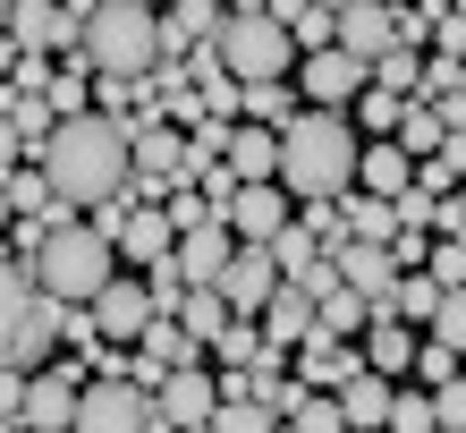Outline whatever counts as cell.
Masks as SVG:
<instances>
[{
	"mask_svg": "<svg viewBox=\"0 0 466 433\" xmlns=\"http://www.w3.org/2000/svg\"><path fill=\"white\" fill-rule=\"evenodd\" d=\"M35 170L51 179V196H60L68 212H94V204H111L119 187L136 179V153H127V128L119 119L76 111V119L51 128V145L35 153Z\"/></svg>",
	"mask_w": 466,
	"mask_h": 433,
	"instance_id": "1",
	"label": "cell"
},
{
	"mask_svg": "<svg viewBox=\"0 0 466 433\" xmlns=\"http://www.w3.org/2000/svg\"><path fill=\"white\" fill-rule=\"evenodd\" d=\"M356 153H365V137L348 128V111H297L280 128V187L289 204H331L356 187Z\"/></svg>",
	"mask_w": 466,
	"mask_h": 433,
	"instance_id": "2",
	"label": "cell"
},
{
	"mask_svg": "<svg viewBox=\"0 0 466 433\" xmlns=\"http://www.w3.org/2000/svg\"><path fill=\"white\" fill-rule=\"evenodd\" d=\"M43 222L51 230H43V247H35L25 273L43 281V297H60V306H94V289L119 273V247L86 222V212H68V204H51Z\"/></svg>",
	"mask_w": 466,
	"mask_h": 433,
	"instance_id": "3",
	"label": "cell"
},
{
	"mask_svg": "<svg viewBox=\"0 0 466 433\" xmlns=\"http://www.w3.org/2000/svg\"><path fill=\"white\" fill-rule=\"evenodd\" d=\"M60 348V297H43V281L17 255H0V366L35 374Z\"/></svg>",
	"mask_w": 466,
	"mask_h": 433,
	"instance_id": "4",
	"label": "cell"
},
{
	"mask_svg": "<svg viewBox=\"0 0 466 433\" xmlns=\"http://www.w3.org/2000/svg\"><path fill=\"white\" fill-rule=\"evenodd\" d=\"M76 51L94 60V77H145L161 60V35H153V9H136V0H111V9L86 17V35Z\"/></svg>",
	"mask_w": 466,
	"mask_h": 433,
	"instance_id": "5",
	"label": "cell"
},
{
	"mask_svg": "<svg viewBox=\"0 0 466 433\" xmlns=\"http://www.w3.org/2000/svg\"><path fill=\"white\" fill-rule=\"evenodd\" d=\"M212 51H221V68L238 77V86H263V77H289L297 68V43H289L280 17H229Z\"/></svg>",
	"mask_w": 466,
	"mask_h": 433,
	"instance_id": "6",
	"label": "cell"
},
{
	"mask_svg": "<svg viewBox=\"0 0 466 433\" xmlns=\"http://www.w3.org/2000/svg\"><path fill=\"white\" fill-rule=\"evenodd\" d=\"M289 86H297V102H306V111H348V102L373 86V68L356 60V51L331 43V51H306V60L289 68Z\"/></svg>",
	"mask_w": 466,
	"mask_h": 433,
	"instance_id": "7",
	"label": "cell"
},
{
	"mask_svg": "<svg viewBox=\"0 0 466 433\" xmlns=\"http://www.w3.org/2000/svg\"><path fill=\"white\" fill-rule=\"evenodd\" d=\"M68 433H170V425H161V408L136 383H102L94 374V383L76 391V425Z\"/></svg>",
	"mask_w": 466,
	"mask_h": 433,
	"instance_id": "8",
	"label": "cell"
},
{
	"mask_svg": "<svg viewBox=\"0 0 466 433\" xmlns=\"http://www.w3.org/2000/svg\"><path fill=\"white\" fill-rule=\"evenodd\" d=\"M94 374H76L68 357H51V366H35L25 374V408H17V425L25 433H68L76 425V391H86Z\"/></svg>",
	"mask_w": 466,
	"mask_h": 433,
	"instance_id": "9",
	"label": "cell"
},
{
	"mask_svg": "<svg viewBox=\"0 0 466 433\" xmlns=\"http://www.w3.org/2000/svg\"><path fill=\"white\" fill-rule=\"evenodd\" d=\"M145 323H153L145 273H111V281L94 289V332L111 340V348H136V340H145Z\"/></svg>",
	"mask_w": 466,
	"mask_h": 433,
	"instance_id": "10",
	"label": "cell"
},
{
	"mask_svg": "<svg viewBox=\"0 0 466 433\" xmlns=\"http://www.w3.org/2000/svg\"><path fill=\"white\" fill-rule=\"evenodd\" d=\"M331 43L373 68L381 51H399V0H348V9H331Z\"/></svg>",
	"mask_w": 466,
	"mask_h": 433,
	"instance_id": "11",
	"label": "cell"
},
{
	"mask_svg": "<svg viewBox=\"0 0 466 433\" xmlns=\"http://www.w3.org/2000/svg\"><path fill=\"white\" fill-rule=\"evenodd\" d=\"M289 212H297V204H289V187H280V179H263V187H238L221 222H229L238 247H271V238L289 230Z\"/></svg>",
	"mask_w": 466,
	"mask_h": 433,
	"instance_id": "12",
	"label": "cell"
},
{
	"mask_svg": "<svg viewBox=\"0 0 466 433\" xmlns=\"http://www.w3.org/2000/svg\"><path fill=\"white\" fill-rule=\"evenodd\" d=\"M289 374L306 391H339L348 374H365V357H356V340H339V332H322V323H314V332L289 348Z\"/></svg>",
	"mask_w": 466,
	"mask_h": 433,
	"instance_id": "13",
	"label": "cell"
},
{
	"mask_svg": "<svg viewBox=\"0 0 466 433\" xmlns=\"http://www.w3.org/2000/svg\"><path fill=\"white\" fill-rule=\"evenodd\" d=\"M153 408H161V425H170V433L212 425V408H221V383H212V366H170V383L153 391Z\"/></svg>",
	"mask_w": 466,
	"mask_h": 433,
	"instance_id": "14",
	"label": "cell"
},
{
	"mask_svg": "<svg viewBox=\"0 0 466 433\" xmlns=\"http://www.w3.org/2000/svg\"><path fill=\"white\" fill-rule=\"evenodd\" d=\"M212 289H221L229 314H263L271 289H280V263H271V247H238V255L221 263V281H212Z\"/></svg>",
	"mask_w": 466,
	"mask_h": 433,
	"instance_id": "15",
	"label": "cell"
},
{
	"mask_svg": "<svg viewBox=\"0 0 466 433\" xmlns=\"http://www.w3.org/2000/svg\"><path fill=\"white\" fill-rule=\"evenodd\" d=\"M0 26H9V43H17V51H43V60L76 51V17L60 9V0H17V9L0 17Z\"/></svg>",
	"mask_w": 466,
	"mask_h": 433,
	"instance_id": "16",
	"label": "cell"
},
{
	"mask_svg": "<svg viewBox=\"0 0 466 433\" xmlns=\"http://www.w3.org/2000/svg\"><path fill=\"white\" fill-rule=\"evenodd\" d=\"M238 255V238H229V222H204V230H178V247H170V263H178V281L187 289H212L221 281V263Z\"/></svg>",
	"mask_w": 466,
	"mask_h": 433,
	"instance_id": "17",
	"label": "cell"
},
{
	"mask_svg": "<svg viewBox=\"0 0 466 433\" xmlns=\"http://www.w3.org/2000/svg\"><path fill=\"white\" fill-rule=\"evenodd\" d=\"M229 170L238 187H263V179H280V128H255V119H229Z\"/></svg>",
	"mask_w": 466,
	"mask_h": 433,
	"instance_id": "18",
	"label": "cell"
},
{
	"mask_svg": "<svg viewBox=\"0 0 466 433\" xmlns=\"http://www.w3.org/2000/svg\"><path fill=\"white\" fill-rule=\"evenodd\" d=\"M356 357H365L373 374H390V383H407V366H416V332H407L399 314H373L365 332H356Z\"/></svg>",
	"mask_w": 466,
	"mask_h": 433,
	"instance_id": "19",
	"label": "cell"
},
{
	"mask_svg": "<svg viewBox=\"0 0 466 433\" xmlns=\"http://www.w3.org/2000/svg\"><path fill=\"white\" fill-rule=\"evenodd\" d=\"M356 187H365V196H399V187H416V153H407L399 137H365V153H356Z\"/></svg>",
	"mask_w": 466,
	"mask_h": 433,
	"instance_id": "20",
	"label": "cell"
},
{
	"mask_svg": "<svg viewBox=\"0 0 466 433\" xmlns=\"http://www.w3.org/2000/svg\"><path fill=\"white\" fill-rule=\"evenodd\" d=\"M255 332H263V348H280V357H289V348H297V340L314 332V297L280 281V289H271V306L255 314Z\"/></svg>",
	"mask_w": 466,
	"mask_h": 433,
	"instance_id": "21",
	"label": "cell"
},
{
	"mask_svg": "<svg viewBox=\"0 0 466 433\" xmlns=\"http://www.w3.org/2000/svg\"><path fill=\"white\" fill-rule=\"evenodd\" d=\"M339 263V281L365 297V306H381V297H390V281H399V263H390V247H365V238H348V247L331 255Z\"/></svg>",
	"mask_w": 466,
	"mask_h": 433,
	"instance_id": "22",
	"label": "cell"
},
{
	"mask_svg": "<svg viewBox=\"0 0 466 433\" xmlns=\"http://www.w3.org/2000/svg\"><path fill=\"white\" fill-rule=\"evenodd\" d=\"M390 391H399L390 374H373V366H365V374H348L331 399H339V417H348L356 433H381V417H390Z\"/></svg>",
	"mask_w": 466,
	"mask_h": 433,
	"instance_id": "23",
	"label": "cell"
},
{
	"mask_svg": "<svg viewBox=\"0 0 466 433\" xmlns=\"http://www.w3.org/2000/svg\"><path fill=\"white\" fill-rule=\"evenodd\" d=\"M204 357H212V374H246V366H263V332H255V314H229L221 332L204 340Z\"/></svg>",
	"mask_w": 466,
	"mask_h": 433,
	"instance_id": "24",
	"label": "cell"
},
{
	"mask_svg": "<svg viewBox=\"0 0 466 433\" xmlns=\"http://www.w3.org/2000/svg\"><path fill=\"white\" fill-rule=\"evenodd\" d=\"M170 247H178L170 212H161V204H136V212H127V230H119V255H136V263H161Z\"/></svg>",
	"mask_w": 466,
	"mask_h": 433,
	"instance_id": "25",
	"label": "cell"
},
{
	"mask_svg": "<svg viewBox=\"0 0 466 433\" xmlns=\"http://www.w3.org/2000/svg\"><path fill=\"white\" fill-rule=\"evenodd\" d=\"M306 102H297L289 77H263V86H238V119H255V128H289Z\"/></svg>",
	"mask_w": 466,
	"mask_h": 433,
	"instance_id": "26",
	"label": "cell"
},
{
	"mask_svg": "<svg viewBox=\"0 0 466 433\" xmlns=\"http://www.w3.org/2000/svg\"><path fill=\"white\" fill-rule=\"evenodd\" d=\"M432 306H441V281H432V273H399V281H390V297H381L373 314H399L407 332H424Z\"/></svg>",
	"mask_w": 466,
	"mask_h": 433,
	"instance_id": "27",
	"label": "cell"
},
{
	"mask_svg": "<svg viewBox=\"0 0 466 433\" xmlns=\"http://www.w3.org/2000/svg\"><path fill=\"white\" fill-rule=\"evenodd\" d=\"M339 222H348V238H365V247H390V238H399L390 196H365V187H348V196H339Z\"/></svg>",
	"mask_w": 466,
	"mask_h": 433,
	"instance_id": "28",
	"label": "cell"
},
{
	"mask_svg": "<svg viewBox=\"0 0 466 433\" xmlns=\"http://www.w3.org/2000/svg\"><path fill=\"white\" fill-rule=\"evenodd\" d=\"M390 137H399L407 153H416V161H432L450 128H441V111H432V102H399V128H390Z\"/></svg>",
	"mask_w": 466,
	"mask_h": 433,
	"instance_id": "29",
	"label": "cell"
},
{
	"mask_svg": "<svg viewBox=\"0 0 466 433\" xmlns=\"http://www.w3.org/2000/svg\"><path fill=\"white\" fill-rule=\"evenodd\" d=\"M373 86L399 94V102H424V51H381V60H373Z\"/></svg>",
	"mask_w": 466,
	"mask_h": 433,
	"instance_id": "30",
	"label": "cell"
},
{
	"mask_svg": "<svg viewBox=\"0 0 466 433\" xmlns=\"http://www.w3.org/2000/svg\"><path fill=\"white\" fill-rule=\"evenodd\" d=\"M51 204H60V196H51V179L35 170V161H17V170H9V222H43Z\"/></svg>",
	"mask_w": 466,
	"mask_h": 433,
	"instance_id": "31",
	"label": "cell"
},
{
	"mask_svg": "<svg viewBox=\"0 0 466 433\" xmlns=\"http://www.w3.org/2000/svg\"><path fill=\"white\" fill-rule=\"evenodd\" d=\"M381 433H432V391H424V383H399V391H390V417H381Z\"/></svg>",
	"mask_w": 466,
	"mask_h": 433,
	"instance_id": "32",
	"label": "cell"
},
{
	"mask_svg": "<svg viewBox=\"0 0 466 433\" xmlns=\"http://www.w3.org/2000/svg\"><path fill=\"white\" fill-rule=\"evenodd\" d=\"M348 128H356V137H390V128H399V94L365 86V94L348 102Z\"/></svg>",
	"mask_w": 466,
	"mask_h": 433,
	"instance_id": "33",
	"label": "cell"
},
{
	"mask_svg": "<svg viewBox=\"0 0 466 433\" xmlns=\"http://www.w3.org/2000/svg\"><path fill=\"white\" fill-rule=\"evenodd\" d=\"M221 323H229V306H221V289H187V306H178V332L187 340H212V332H221Z\"/></svg>",
	"mask_w": 466,
	"mask_h": 433,
	"instance_id": "34",
	"label": "cell"
},
{
	"mask_svg": "<svg viewBox=\"0 0 466 433\" xmlns=\"http://www.w3.org/2000/svg\"><path fill=\"white\" fill-rule=\"evenodd\" d=\"M314 323H322V332H339V340H356V332H365V323H373V306H365V297H356V289H331V297H322V306H314Z\"/></svg>",
	"mask_w": 466,
	"mask_h": 433,
	"instance_id": "35",
	"label": "cell"
},
{
	"mask_svg": "<svg viewBox=\"0 0 466 433\" xmlns=\"http://www.w3.org/2000/svg\"><path fill=\"white\" fill-rule=\"evenodd\" d=\"M424 340H441V348H458V357H466V289H441V306H432Z\"/></svg>",
	"mask_w": 466,
	"mask_h": 433,
	"instance_id": "36",
	"label": "cell"
},
{
	"mask_svg": "<svg viewBox=\"0 0 466 433\" xmlns=\"http://www.w3.org/2000/svg\"><path fill=\"white\" fill-rule=\"evenodd\" d=\"M407 383H424V391L458 383V348H441V340H416V366H407Z\"/></svg>",
	"mask_w": 466,
	"mask_h": 433,
	"instance_id": "37",
	"label": "cell"
},
{
	"mask_svg": "<svg viewBox=\"0 0 466 433\" xmlns=\"http://www.w3.org/2000/svg\"><path fill=\"white\" fill-rule=\"evenodd\" d=\"M314 255H322V238H314L306 222H297V212H289V230H280V238H271V263H280V281L297 273V263H314Z\"/></svg>",
	"mask_w": 466,
	"mask_h": 433,
	"instance_id": "38",
	"label": "cell"
},
{
	"mask_svg": "<svg viewBox=\"0 0 466 433\" xmlns=\"http://www.w3.org/2000/svg\"><path fill=\"white\" fill-rule=\"evenodd\" d=\"M280 417L271 408H255V399H221V408H212V433H271Z\"/></svg>",
	"mask_w": 466,
	"mask_h": 433,
	"instance_id": "39",
	"label": "cell"
},
{
	"mask_svg": "<svg viewBox=\"0 0 466 433\" xmlns=\"http://www.w3.org/2000/svg\"><path fill=\"white\" fill-rule=\"evenodd\" d=\"M424 273L441 281V289H466V247H458V238H432V247H424Z\"/></svg>",
	"mask_w": 466,
	"mask_h": 433,
	"instance_id": "40",
	"label": "cell"
},
{
	"mask_svg": "<svg viewBox=\"0 0 466 433\" xmlns=\"http://www.w3.org/2000/svg\"><path fill=\"white\" fill-rule=\"evenodd\" d=\"M289 433H348V417H339V399H331V391H314L306 408L289 417Z\"/></svg>",
	"mask_w": 466,
	"mask_h": 433,
	"instance_id": "41",
	"label": "cell"
},
{
	"mask_svg": "<svg viewBox=\"0 0 466 433\" xmlns=\"http://www.w3.org/2000/svg\"><path fill=\"white\" fill-rule=\"evenodd\" d=\"M161 212H170V230H204V222H221V212H212L196 187H170V196H161Z\"/></svg>",
	"mask_w": 466,
	"mask_h": 433,
	"instance_id": "42",
	"label": "cell"
},
{
	"mask_svg": "<svg viewBox=\"0 0 466 433\" xmlns=\"http://www.w3.org/2000/svg\"><path fill=\"white\" fill-rule=\"evenodd\" d=\"M289 289H306L314 306H322V297H331V289H348V281H339V263H331V255H314V263H297V273H289Z\"/></svg>",
	"mask_w": 466,
	"mask_h": 433,
	"instance_id": "43",
	"label": "cell"
},
{
	"mask_svg": "<svg viewBox=\"0 0 466 433\" xmlns=\"http://www.w3.org/2000/svg\"><path fill=\"white\" fill-rule=\"evenodd\" d=\"M441 94H466V60H441V51H432L424 60V102H441Z\"/></svg>",
	"mask_w": 466,
	"mask_h": 433,
	"instance_id": "44",
	"label": "cell"
},
{
	"mask_svg": "<svg viewBox=\"0 0 466 433\" xmlns=\"http://www.w3.org/2000/svg\"><path fill=\"white\" fill-rule=\"evenodd\" d=\"M432 425H441V433H466V374L432 391Z\"/></svg>",
	"mask_w": 466,
	"mask_h": 433,
	"instance_id": "45",
	"label": "cell"
},
{
	"mask_svg": "<svg viewBox=\"0 0 466 433\" xmlns=\"http://www.w3.org/2000/svg\"><path fill=\"white\" fill-rule=\"evenodd\" d=\"M196 196H204L212 212H229V196H238V170H229V161H212V170L196 179Z\"/></svg>",
	"mask_w": 466,
	"mask_h": 433,
	"instance_id": "46",
	"label": "cell"
},
{
	"mask_svg": "<svg viewBox=\"0 0 466 433\" xmlns=\"http://www.w3.org/2000/svg\"><path fill=\"white\" fill-rule=\"evenodd\" d=\"M432 51H441V60H466V9H441V26H432Z\"/></svg>",
	"mask_w": 466,
	"mask_h": 433,
	"instance_id": "47",
	"label": "cell"
},
{
	"mask_svg": "<svg viewBox=\"0 0 466 433\" xmlns=\"http://www.w3.org/2000/svg\"><path fill=\"white\" fill-rule=\"evenodd\" d=\"M212 77H229V68H221V51L196 43V51H187V86H212Z\"/></svg>",
	"mask_w": 466,
	"mask_h": 433,
	"instance_id": "48",
	"label": "cell"
},
{
	"mask_svg": "<svg viewBox=\"0 0 466 433\" xmlns=\"http://www.w3.org/2000/svg\"><path fill=\"white\" fill-rule=\"evenodd\" d=\"M17 408H25V374L0 366V417H17Z\"/></svg>",
	"mask_w": 466,
	"mask_h": 433,
	"instance_id": "49",
	"label": "cell"
},
{
	"mask_svg": "<svg viewBox=\"0 0 466 433\" xmlns=\"http://www.w3.org/2000/svg\"><path fill=\"white\" fill-rule=\"evenodd\" d=\"M17 161H25V137H17V128H9V111H0V179H9V170H17Z\"/></svg>",
	"mask_w": 466,
	"mask_h": 433,
	"instance_id": "50",
	"label": "cell"
},
{
	"mask_svg": "<svg viewBox=\"0 0 466 433\" xmlns=\"http://www.w3.org/2000/svg\"><path fill=\"white\" fill-rule=\"evenodd\" d=\"M17 68V43H9V26H0V77H9Z\"/></svg>",
	"mask_w": 466,
	"mask_h": 433,
	"instance_id": "51",
	"label": "cell"
},
{
	"mask_svg": "<svg viewBox=\"0 0 466 433\" xmlns=\"http://www.w3.org/2000/svg\"><path fill=\"white\" fill-rule=\"evenodd\" d=\"M271 9V0H229V17H263Z\"/></svg>",
	"mask_w": 466,
	"mask_h": 433,
	"instance_id": "52",
	"label": "cell"
},
{
	"mask_svg": "<svg viewBox=\"0 0 466 433\" xmlns=\"http://www.w3.org/2000/svg\"><path fill=\"white\" fill-rule=\"evenodd\" d=\"M0 238H9V179H0Z\"/></svg>",
	"mask_w": 466,
	"mask_h": 433,
	"instance_id": "53",
	"label": "cell"
},
{
	"mask_svg": "<svg viewBox=\"0 0 466 433\" xmlns=\"http://www.w3.org/2000/svg\"><path fill=\"white\" fill-rule=\"evenodd\" d=\"M136 9H153V17H161V9H178V0H136Z\"/></svg>",
	"mask_w": 466,
	"mask_h": 433,
	"instance_id": "54",
	"label": "cell"
},
{
	"mask_svg": "<svg viewBox=\"0 0 466 433\" xmlns=\"http://www.w3.org/2000/svg\"><path fill=\"white\" fill-rule=\"evenodd\" d=\"M9 9H17V0H0V17H9Z\"/></svg>",
	"mask_w": 466,
	"mask_h": 433,
	"instance_id": "55",
	"label": "cell"
},
{
	"mask_svg": "<svg viewBox=\"0 0 466 433\" xmlns=\"http://www.w3.org/2000/svg\"><path fill=\"white\" fill-rule=\"evenodd\" d=\"M441 9H466V0H441Z\"/></svg>",
	"mask_w": 466,
	"mask_h": 433,
	"instance_id": "56",
	"label": "cell"
},
{
	"mask_svg": "<svg viewBox=\"0 0 466 433\" xmlns=\"http://www.w3.org/2000/svg\"><path fill=\"white\" fill-rule=\"evenodd\" d=\"M271 433H289V425H271Z\"/></svg>",
	"mask_w": 466,
	"mask_h": 433,
	"instance_id": "57",
	"label": "cell"
},
{
	"mask_svg": "<svg viewBox=\"0 0 466 433\" xmlns=\"http://www.w3.org/2000/svg\"><path fill=\"white\" fill-rule=\"evenodd\" d=\"M458 374H466V357H458Z\"/></svg>",
	"mask_w": 466,
	"mask_h": 433,
	"instance_id": "58",
	"label": "cell"
},
{
	"mask_svg": "<svg viewBox=\"0 0 466 433\" xmlns=\"http://www.w3.org/2000/svg\"><path fill=\"white\" fill-rule=\"evenodd\" d=\"M432 433H441V425H432Z\"/></svg>",
	"mask_w": 466,
	"mask_h": 433,
	"instance_id": "59",
	"label": "cell"
},
{
	"mask_svg": "<svg viewBox=\"0 0 466 433\" xmlns=\"http://www.w3.org/2000/svg\"><path fill=\"white\" fill-rule=\"evenodd\" d=\"M348 433H356V425H348Z\"/></svg>",
	"mask_w": 466,
	"mask_h": 433,
	"instance_id": "60",
	"label": "cell"
}]
</instances>
